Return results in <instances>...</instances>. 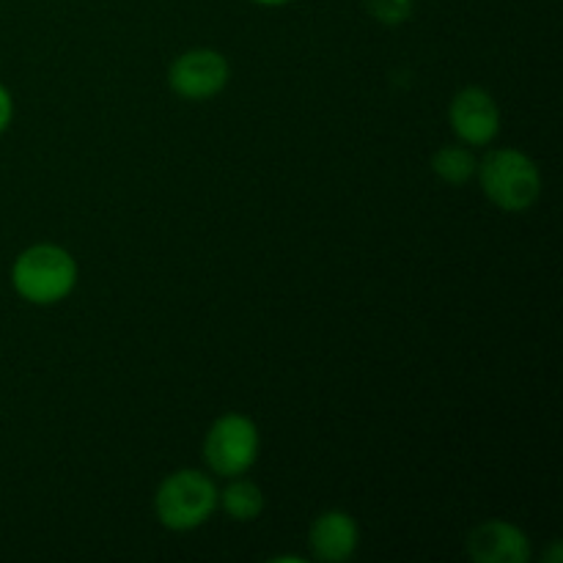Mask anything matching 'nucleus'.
I'll return each mask as SVG.
<instances>
[{
  "label": "nucleus",
  "instance_id": "obj_1",
  "mask_svg": "<svg viewBox=\"0 0 563 563\" xmlns=\"http://www.w3.org/2000/svg\"><path fill=\"white\" fill-rule=\"evenodd\" d=\"M11 284L22 300L33 306H53L71 295L77 284V264L69 251L58 245H31L16 256Z\"/></svg>",
  "mask_w": 563,
  "mask_h": 563
},
{
  "label": "nucleus",
  "instance_id": "obj_2",
  "mask_svg": "<svg viewBox=\"0 0 563 563\" xmlns=\"http://www.w3.org/2000/svg\"><path fill=\"white\" fill-rule=\"evenodd\" d=\"M482 190L504 212H526L542 196V174L528 154L495 148L476 168Z\"/></svg>",
  "mask_w": 563,
  "mask_h": 563
},
{
  "label": "nucleus",
  "instance_id": "obj_3",
  "mask_svg": "<svg viewBox=\"0 0 563 563\" xmlns=\"http://www.w3.org/2000/svg\"><path fill=\"white\" fill-rule=\"evenodd\" d=\"M218 506V487L198 471H176L163 478L154 495L157 520L170 531H192L212 517Z\"/></svg>",
  "mask_w": 563,
  "mask_h": 563
},
{
  "label": "nucleus",
  "instance_id": "obj_4",
  "mask_svg": "<svg viewBox=\"0 0 563 563\" xmlns=\"http://www.w3.org/2000/svg\"><path fill=\"white\" fill-rule=\"evenodd\" d=\"M203 460L218 476L236 478L251 471L258 460V429L240 412L218 418L203 440Z\"/></svg>",
  "mask_w": 563,
  "mask_h": 563
},
{
  "label": "nucleus",
  "instance_id": "obj_5",
  "mask_svg": "<svg viewBox=\"0 0 563 563\" xmlns=\"http://www.w3.org/2000/svg\"><path fill=\"white\" fill-rule=\"evenodd\" d=\"M229 60L218 49H187L170 64L168 82L181 99L203 102V99L218 97L229 82Z\"/></svg>",
  "mask_w": 563,
  "mask_h": 563
},
{
  "label": "nucleus",
  "instance_id": "obj_6",
  "mask_svg": "<svg viewBox=\"0 0 563 563\" xmlns=\"http://www.w3.org/2000/svg\"><path fill=\"white\" fill-rule=\"evenodd\" d=\"M451 130L467 146H487L500 132V110L484 88H462L449 108Z\"/></svg>",
  "mask_w": 563,
  "mask_h": 563
},
{
  "label": "nucleus",
  "instance_id": "obj_7",
  "mask_svg": "<svg viewBox=\"0 0 563 563\" xmlns=\"http://www.w3.org/2000/svg\"><path fill=\"white\" fill-rule=\"evenodd\" d=\"M467 555L478 563H528L531 542L526 531L504 520H487L467 537Z\"/></svg>",
  "mask_w": 563,
  "mask_h": 563
},
{
  "label": "nucleus",
  "instance_id": "obj_8",
  "mask_svg": "<svg viewBox=\"0 0 563 563\" xmlns=\"http://www.w3.org/2000/svg\"><path fill=\"white\" fill-rule=\"evenodd\" d=\"M308 544L317 561L344 563L357 550V522L346 511H324L308 531Z\"/></svg>",
  "mask_w": 563,
  "mask_h": 563
},
{
  "label": "nucleus",
  "instance_id": "obj_9",
  "mask_svg": "<svg viewBox=\"0 0 563 563\" xmlns=\"http://www.w3.org/2000/svg\"><path fill=\"white\" fill-rule=\"evenodd\" d=\"M218 504L223 506L225 515L236 522H251L256 520L264 511V493L247 478H234L223 495H218Z\"/></svg>",
  "mask_w": 563,
  "mask_h": 563
},
{
  "label": "nucleus",
  "instance_id": "obj_10",
  "mask_svg": "<svg viewBox=\"0 0 563 563\" xmlns=\"http://www.w3.org/2000/svg\"><path fill=\"white\" fill-rule=\"evenodd\" d=\"M476 157L465 146H443L432 157V170L449 185H467L476 176Z\"/></svg>",
  "mask_w": 563,
  "mask_h": 563
},
{
  "label": "nucleus",
  "instance_id": "obj_11",
  "mask_svg": "<svg viewBox=\"0 0 563 563\" xmlns=\"http://www.w3.org/2000/svg\"><path fill=\"white\" fill-rule=\"evenodd\" d=\"M363 5L385 25H401L412 11V0H363Z\"/></svg>",
  "mask_w": 563,
  "mask_h": 563
},
{
  "label": "nucleus",
  "instance_id": "obj_12",
  "mask_svg": "<svg viewBox=\"0 0 563 563\" xmlns=\"http://www.w3.org/2000/svg\"><path fill=\"white\" fill-rule=\"evenodd\" d=\"M11 115H14V102H11V93L5 91V86H0V135L11 124Z\"/></svg>",
  "mask_w": 563,
  "mask_h": 563
},
{
  "label": "nucleus",
  "instance_id": "obj_13",
  "mask_svg": "<svg viewBox=\"0 0 563 563\" xmlns=\"http://www.w3.org/2000/svg\"><path fill=\"white\" fill-rule=\"evenodd\" d=\"M253 3H258V5H286V3H291V0H253Z\"/></svg>",
  "mask_w": 563,
  "mask_h": 563
}]
</instances>
